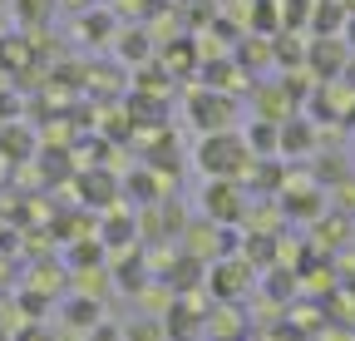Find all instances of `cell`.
<instances>
[{
	"label": "cell",
	"instance_id": "6da1fadb",
	"mask_svg": "<svg viewBox=\"0 0 355 341\" xmlns=\"http://www.w3.org/2000/svg\"><path fill=\"white\" fill-rule=\"evenodd\" d=\"M207 208H217L222 218H232V213H237V203H232V188H217V198L207 193Z\"/></svg>",
	"mask_w": 355,
	"mask_h": 341
}]
</instances>
